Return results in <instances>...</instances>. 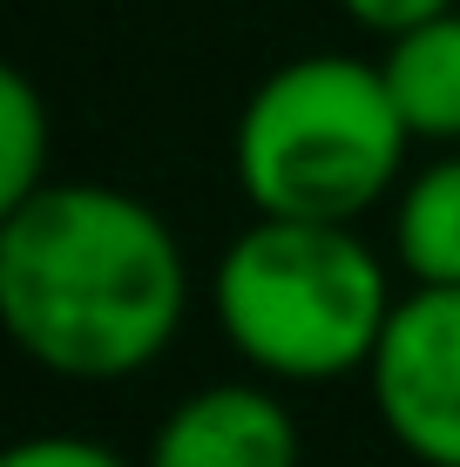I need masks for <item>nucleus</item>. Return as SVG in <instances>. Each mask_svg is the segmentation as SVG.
<instances>
[{"label": "nucleus", "mask_w": 460, "mask_h": 467, "mask_svg": "<svg viewBox=\"0 0 460 467\" xmlns=\"http://www.w3.org/2000/svg\"><path fill=\"white\" fill-rule=\"evenodd\" d=\"M189 312V265L163 211L108 183L47 176L0 211V326L55 379H136Z\"/></svg>", "instance_id": "obj_1"}, {"label": "nucleus", "mask_w": 460, "mask_h": 467, "mask_svg": "<svg viewBox=\"0 0 460 467\" xmlns=\"http://www.w3.org/2000/svg\"><path fill=\"white\" fill-rule=\"evenodd\" d=\"M406 129L379 61L298 55L250 88L230 136L237 190L258 217L359 223L406 176Z\"/></svg>", "instance_id": "obj_2"}, {"label": "nucleus", "mask_w": 460, "mask_h": 467, "mask_svg": "<svg viewBox=\"0 0 460 467\" xmlns=\"http://www.w3.org/2000/svg\"><path fill=\"white\" fill-rule=\"evenodd\" d=\"M217 332L264 379H345L366 373L393 318V278L353 223L258 217L217 257Z\"/></svg>", "instance_id": "obj_3"}, {"label": "nucleus", "mask_w": 460, "mask_h": 467, "mask_svg": "<svg viewBox=\"0 0 460 467\" xmlns=\"http://www.w3.org/2000/svg\"><path fill=\"white\" fill-rule=\"evenodd\" d=\"M373 413L420 467H460V285H414L373 359Z\"/></svg>", "instance_id": "obj_4"}, {"label": "nucleus", "mask_w": 460, "mask_h": 467, "mask_svg": "<svg viewBox=\"0 0 460 467\" xmlns=\"http://www.w3.org/2000/svg\"><path fill=\"white\" fill-rule=\"evenodd\" d=\"M258 379H217L183 393L156 420L142 467H298V420Z\"/></svg>", "instance_id": "obj_5"}, {"label": "nucleus", "mask_w": 460, "mask_h": 467, "mask_svg": "<svg viewBox=\"0 0 460 467\" xmlns=\"http://www.w3.org/2000/svg\"><path fill=\"white\" fill-rule=\"evenodd\" d=\"M379 75H386L414 142L454 150L460 142V7L393 35L386 55H379Z\"/></svg>", "instance_id": "obj_6"}, {"label": "nucleus", "mask_w": 460, "mask_h": 467, "mask_svg": "<svg viewBox=\"0 0 460 467\" xmlns=\"http://www.w3.org/2000/svg\"><path fill=\"white\" fill-rule=\"evenodd\" d=\"M393 265L414 285H460V142L393 197Z\"/></svg>", "instance_id": "obj_7"}, {"label": "nucleus", "mask_w": 460, "mask_h": 467, "mask_svg": "<svg viewBox=\"0 0 460 467\" xmlns=\"http://www.w3.org/2000/svg\"><path fill=\"white\" fill-rule=\"evenodd\" d=\"M47 102L27 82V68H0V211L35 197L47 183Z\"/></svg>", "instance_id": "obj_8"}, {"label": "nucleus", "mask_w": 460, "mask_h": 467, "mask_svg": "<svg viewBox=\"0 0 460 467\" xmlns=\"http://www.w3.org/2000/svg\"><path fill=\"white\" fill-rule=\"evenodd\" d=\"M0 467H129V461L88 433H27L0 454Z\"/></svg>", "instance_id": "obj_9"}, {"label": "nucleus", "mask_w": 460, "mask_h": 467, "mask_svg": "<svg viewBox=\"0 0 460 467\" xmlns=\"http://www.w3.org/2000/svg\"><path fill=\"white\" fill-rule=\"evenodd\" d=\"M339 7H345V21H353V27L393 41V35H406V27H420V21H434V14L460 7V0H339Z\"/></svg>", "instance_id": "obj_10"}]
</instances>
